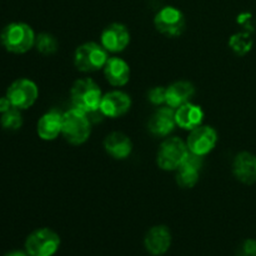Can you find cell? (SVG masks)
I'll return each mask as SVG.
<instances>
[{
    "label": "cell",
    "instance_id": "6da1fadb",
    "mask_svg": "<svg viewBox=\"0 0 256 256\" xmlns=\"http://www.w3.org/2000/svg\"><path fill=\"white\" fill-rule=\"evenodd\" d=\"M34 30L26 22H15L8 24L0 34V42L6 52L12 54H25L35 46Z\"/></svg>",
    "mask_w": 256,
    "mask_h": 256
},
{
    "label": "cell",
    "instance_id": "7a4b0ae2",
    "mask_svg": "<svg viewBox=\"0 0 256 256\" xmlns=\"http://www.w3.org/2000/svg\"><path fill=\"white\" fill-rule=\"evenodd\" d=\"M70 98H72V108L89 115L99 112L102 92L94 80L90 78H84L76 80L72 84Z\"/></svg>",
    "mask_w": 256,
    "mask_h": 256
},
{
    "label": "cell",
    "instance_id": "3957f363",
    "mask_svg": "<svg viewBox=\"0 0 256 256\" xmlns=\"http://www.w3.org/2000/svg\"><path fill=\"white\" fill-rule=\"evenodd\" d=\"M92 134V120L89 115L72 108L64 112L62 135L69 144L82 145L89 140Z\"/></svg>",
    "mask_w": 256,
    "mask_h": 256
},
{
    "label": "cell",
    "instance_id": "277c9868",
    "mask_svg": "<svg viewBox=\"0 0 256 256\" xmlns=\"http://www.w3.org/2000/svg\"><path fill=\"white\" fill-rule=\"evenodd\" d=\"M109 59V52L102 44L88 42L76 48L74 52V65L79 72H92L104 69Z\"/></svg>",
    "mask_w": 256,
    "mask_h": 256
},
{
    "label": "cell",
    "instance_id": "5b68a950",
    "mask_svg": "<svg viewBox=\"0 0 256 256\" xmlns=\"http://www.w3.org/2000/svg\"><path fill=\"white\" fill-rule=\"evenodd\" d=\"M189 154L186 142L180 138H168L160 144L156 155L158 166L165 172H176Z\"/></svg>",
    "mask_w": 256,
    "mask_h": 256
},
{
    "label": "cell",
    "instance_id": "8992f818",
    "mask_svg": "<svg viewBox=\"0 0 256 256\" xmlns=\"http://www.w3.org/2000/svg\"><path fill=\"white\" fill-rule=\"evenodd\" d=\"M60 236L49 228L36 229L25 240V252L29 256H54L60 248Z\"/></svg>",
    "mask_w": 256,
    "mask_h": 256
},
{
    "label": "cell",
    "instance_id": "52a82bcc",
    "mask_svg": "<svg viewBox=\"0 0 256 256\" xmlns=\"http://www.w3.org/2000/svg\"><path fill=\"white\" fill-rule=\"evenodd\" d=\"M155 29L166 38H178L185 32L186 20L180 9L175 6H164L154 18Z\"/></svg>",
    "mask_w": 256,
    "mask_h": 256
},
{
    "label": "cell",
    "instance_id": "ba28073f",
    "mask_svg": "<svg viewBox=\"0 0 256 256\" xmlns=\"http://www.w3.org/2000/svg\"><path fill=\"white\" fill-rule=\"evenodd\" d=\"M6 98L10 100L12 108L26 110L36 102L39 98V88L32 80L20 78L9 85L6 90Z\"/></svg>",
    "mask_w": 256,
    "mask_h": 256
},
{
    "label": "cell",
    "instance_id": "9c48e42d",
    "mask_svg": "<svg viewBox=\"0 0 256 256\" xmlns=\"http://www.w3.org/2000/svg\"><path fill=\"white\" fill-rule=\"evenodd\" d=\"M218 132L209 125H200L192 130L186 139L188 149L192 154L206 156L215 149L218 144Z\"/></svg>",
    "mask_w": 256,
    "mask_h": 256
},
{
    "label": "cell",
    "instance_id": "30bf717a",
    "mask_svg": "<svg viewBox=\"0 0 256 256\" xmlns=\"http://www.w3.org/2000/svg\"><path fill=\"white\" fill-rule=\"evenodd\" d=\"M100 44L108 52H122L130 44V32L122 22H112L102 30Z\"/></svg>",
    "mask_w": 256,
    "mask_h": 256
},
{
    "label": "cell",
    "instance_id": "8fae6325",
    "mask_svg": "<svg viewBox=\"0 0 256 256\" xmlns=\"http://www.w3.org/2000/svg\"><path fill=\"white\" fill-rule=\"evenodd\" d=\"M132 108V98L122 90H112L102 95L100 102V112L106 118H120Z\"/></svg>",
    "mask_w": 256,
    "mask_h": 256
},
{
    "label": "cell",
    "instance_id": "7c38bea8",
    "mask_svg": "<svg viewBox=\"0 0 256 256\" xmlns=\"http://www.w3.org/2000/svg\"><path fill=\"white\" fill-rule=\"evenodd\" d=\"M172 232L165 225L152 226L144 238V246L146 252L152 256L166 254L172 246Z\"/></svg>",
    "mask_w": 256,
    "mask_h": 256
},
{
    "label": "cell",
    "instance_id": "4fadbf2b",
    "mask_svg": "<svg viewBox=\"0 0 256 256\" xmlns=\"http://www.w3.org/2000/svg\"><path fill=\"white\" fill-rule=\"evenodd\" d=\"M62 118H64V112L60 110L52 109L45 112L38 122V136L45 142H52L56 139L62 134Z\"/></svg>",
    "mask_w": 256,
    "mask_h": 256
},
{
    "label": "cell",
    "instance_id": "5bb4252c",
    "mask_svg": "<svg viewBox=\"0 0 256 256\" xmlns=\"http://www.w3.org/2000/svg\"><path fill=\"white\" fill-rule=\"evenodd\" d=\"M176 126L175 122V109L170 106H162L152 115L148 124V129L152 135L165 138Z\"/></svg>",
    "mask_w": 256,
    "mask_h": 256
},
{
    "label": "cell",
    "instance_id": "9a60e30c",
    "mask_svg": "<svg viewBox=\"0 0 256 256\" xmlns=\"http://www.w3.org/2000/svg\"><path fill=\"white\" fill-rule=\"evenodd\" d=\"M232 174L245 185L256 182V156L249 152H242L232 162Z\"/></svg>",
    "mask_w": 256,
    "mask_h": 256
},
{
    "label": "cell",
    "instance_id": "2e32d148",
    "mask_svg": "<svg viewBox=\"0 0 256 256\" xmlns=\"http://www.w3.org/2000/svg\"><path fill=\"white\" fill-rule=\"evenodd\" d=\"M104 75L112 86H125L130 80V66L122 58H109L104 66Z\"/></svg>",
    "mask_w": 256,
    "mask_h": 256
},
{
    "label": "cell",
    "instance_id": "e0dca14e",
    "mask_svg": "<svg viewBox=\"0 0 256 256\" xmlns=\"http://www.w3.org/2000/svg\"><path fill=\"white\" fill-rule=\"evenodd\" d=\"M204 116L205 114L202 108L199 106V105L192 104V102H186V104L175 109L176 126L182 128L184 130H189V132L202 125Z\"/></svg>",
    "mask_w": 256,
    "mask_h": 256
},
{
    "label": "cell",
    "instance_id": "ac0fdd59",
    "mask_svg": "<svg viewBox=\"0 0 256 256\" xmlns=\"http://www.w3.org/2000/svg\"><path fill=\"white\" fill-rule=\"evenodd\" d=\"M104 149L108 155L116 160H124L132 154V142L124 132H114L104 140Z\"/></svg>",
    "mask_w": 256,
    "mask_h": 256
},
{
    "label": "cell",
    "instance_id": "d6986e66",
    "mask_svg": "<svg viewBox=\"0 0 256 256\" xmlns=\"http://www.w3.org/2000/svg\"><path fill=\"white\" fill-rule=\"evenodd\" d=\"M195 95V86L186 80H179L166 88V102L165 104L172 109L190 102Z\"/></svg>",
    "mask_w": 256,
    "mask_h": 256
},
{
    "label": "cell",
    "instance_id": "ffe728a7",
    "mask_svg": "<svg viewBox=\"0 0 256 256\" xmlns=\"http://www.w3.org/2000/svg\"><path fill=\"white\" fill-rule=\"evenodd\" d=\"M199 168L188 162H182V166L176 170V184L182 189H192L199 182Z\"/></svg>",
    "mask_w": 256,
    "mask_h": 256
},
{
    "label": "cell",
    "instance_id": "44dd1931",
    "mask_svg": "<svg viewBox=\"0 0 256 256\" xmlns=\"http://www.w3.org/2000/svg\"><path fill=\"white\" fill-rule=\"evenodd\" d=\"M229 46L232 48L235 54H238L239 56H244L252 49V39L248 32H238L230 38Z\"/></svg>",
    "mask_w": 256,
    "mask_h": 256
},
{
    "label": "cell",
    "instance_id": "7402d4cb",
    "mask_svg": "<svg viewBox=\"0 0 256 256\" xmlns=\"http://www.w3.org/2000/svg\"><path fill=\"white\" fill-rule=\"evenodd\" d=\"M35 46L40 54L52 55L56 52L59 45H58V40L55 39V36H52L49 32H42L35 39Z\"/></svg>",
    "mask_w": 256,
    "mask_h": 256
},
{
    "label": "cell",
    "instance_id": "603a6c76",
    "mask_svg": "<svg viewBox=\"0 0 256 256\" xmlns=\"http://www.w3.org/2000/svg\"><path fill=\"white\" fill-rule=\"evenodd\" d=\"M0 124H2V129L9 130V132H16V130H19L22 125V116L20 110L12 108L9 112L2 114Z\"/></svg>",
    "mask_w": 256,
    "mask_h": 256
},
{
    "label": "cell",
    "instance_id": "cb8c5ba5",
    "mask_svg": "<svg viewBox=\"0 0 256 256\" xmlns=\"http://www.w3.org/2000/svg\"><path fill=\"white\" fill-rule=\"evenodd\" d=\"M148 99L152 105H162L166 102V88L155 86L150 89Z\"/></svg>",
    "mask_w": 256,
    "mask_h": 256
},
{
    "label": "cell",
    "instance_id": "d4e9b609",
    "mask_svg": "<svg viewBox=\"0 0 256 256\" xmlns=\"http://www.w3.org/2000/svg\"><path fill=\"white\" fill-rule=\"evenodd\" d=\"M240 256H256V240H246L242 245L239 252Z\"/></svg>",
    "mask_w": 256,
    "mask_h": 256
},
{
    "label": "cell",
    "instance_id": "484cf974",
    "mask_svg": "<svg viewBox=\"0 0 256 256\" xmlns=\"http://www.w3.org/2000/svg\"><path fill=\"white\" fill-rule=\"evenodd\" d=\"M12 108V102H10V100L6 98V95L0 98V114H4V112H9Z\"/></svg>",
    "mask_w": 256,
    "mask_h": 256
},
{
    "label": "cell",
    "instance_id": "4316f807",
    "mask_svg": "<svg viewBox=\"0 0 256 256\" xmlns=\"http://www.w3.org/2000/svg\"><path fill=\"white\" fill-rule=\"evenodd\" d=\"M4 256H29L26 252H22V250H12V252H6Z\"/></svg>",
    "mask_w": 256,
    "mask_h": 256
}]
</instances>
